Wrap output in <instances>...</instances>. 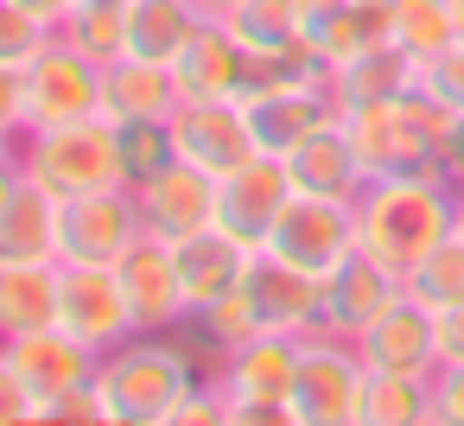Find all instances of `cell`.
I'll list each match as a JSON object with an SVG mask.
<instances>
[{
	"mask_svg": "<svg viewBox=\"0 0 464 426\" xmlns=\"http://www.w3.org/2000/svg\"><path fill=\"white\" fill-rule=\"evenodd\" d=\"M407 293L413 299H426L432 312H445V305H464V236L451 229L413 274H407Z\"/></svg>",
	"mask_w": 464,
	"mask_h": 426,
	"instance_id": "836d02e7",
	"label": "cell"
},
{
	"mask_svg": "<svg viewBox=\"0 0 464 426\" xmlns=\"http://www.w3.org/2000/svg\"><path fill=\"white\" fill-rule=\"evenodd\" d=\"M58 324V261H0V337Z\"/></svg>",
	"mask_w": 464,
	"mask_h": 426,
	"instance_id": "484cf974",
	"label": "cell"
},
{
	"mask_svg": "<svg viewBox=\"0 0 464 426\" xmlns=\"http://www.w3.org/2000/svg\"><path fill=\"white\" fill-rule=\"evenodd\" d=\"M115 153H121V179H128V185L153 179L160 166L179 160V147H172V121H115Z\"/></svg>",
	"mask_w": 464,
	"mask_h": 426,
	"instance_id": "e575fe53",
	"label": "cell"
},
{
	"mask_svg": "<svg viewBox=\"0 0 464 426\" xmlns=\"http://www.w3.org/2000/svg\"><path fill=\"white\" fill-rule=\"evenodd\" d=\"M58 39L77 45L90 64H115L128 58V7H102V0H77V7L58 20Z\"/></svg>",
	"mask_w": 464,
	"mask_h": 426,
	"instance_id": "1f68e13d",
	"label": "cell"
},
{
	"mask_svg": "<svg viewBox=\"0 0 464 426\" xmlns=\"http://www.w3.org/2000/svg\"><path fill=\"white\" fill-rule=\"evenodd\" d=\"M20 166H26V179L45 185L52 198H83V191L128 185V179H121L115 121H109V115L58 121V128H26V134H20Z\"/></svg>",
	"mask_w": 464,
	"mask_h": 426,
	"instance_id": "277c9868",
	"label": "cell"
},
{
	"mask_svg": "<svg viewBox=\"0 0 464 426\" xmlns=\"http://www.w3.org/2000/svg\"><path fill=\"white\" fill-rule=\"evenodd\" d=\"M369 369H394V375H432L439 369V312L426 299H413L407 286L394 293V305L356 337Z\"/></svg>",
	"mask_w": 464,
	"mask_h": 426,
	"instance_id": "5bb4252c",
	"label": "cell"
},
{
	"mask_svg": "<svg viewBox=\"0 0 464 426\" xmlns=\"http://www.w3.org/2000/svg\"><path fill=\"white\" fill-rule=\"evenodd\" d=\"M134 204H140V223H147L153 236L179 242V236L217 223V179L198 172L191 160H172V166H160L153 179L134 185Z\"/></svg>",
	"mask_w": 464,
	"mask_h": 426,
	"instance_id": "ac0fdd59",
	"label": "cell"
},
{
	"mask_svg": "<svg viewBox=\"0 0 464 426\" xmlns=\"http://www.w3.org/2000/svg\"><path fill=\"white\" fill-rule=\"evenodd\" d=\"M52 39V26L45 20H33L20 0H0V64H14V71H26L33 64V52Z\"/></svg>",
	"mask_w": 464,
	"mask_h": 426,
	"instance_id": "d590c367",
	"label": "cell"
},
{
	"mask_svg": "<svg viewBox=\"0 0 464 426\" xmlns=\"http://www.w3.org/2000/svg\"><path fill=\"white\" fill-rule=\"evenodd\" d=\"M198 7H204V14L217 20V14H229V7H236V0H198Z\"/></svg>",
	"mask_w": 464,
	"mask_h": 426,
	"instance_id": "f6af8a7d",
	"label": "cell"
},
{
	"mask_svg": "<svg viewBox=\"0 0 464 426\" xmlns=\"http://www.w3.org/2000/svg\"><path fill=\"white\" fill-rule=\"evenodd\" d=\"M179 77L172 64H147V58H115L102 71V115L109 121H172L179 109Z\"/></svg>",
	"mask_w": 464,
	"mask_h": 426,
	"instance_id": "603a6c76",
	"label": "cell"
},
{
	"mask_svg": "<svg viewBox=\"0 0 464 426\" xmlns=\"http://www.w3.org/2000/svg\"><path fill=\"white\" fill-rule=\"evenodd\" d=\"M26 185V166H20V147H7V140H0V210H7L14 204V191Z\"/></svg>",
	"mask_w": 464,
	"mask_h": 426,
	"instance_id": "7bdbcfd3",
	"label": "cell"
},
{
	"mask_svg": "<svg viewBox=\"0 0 464 426\" xmlns=\"http://www.w3.org/2000/svg\"><path fill=\"white\" fill-rule=\"evenodd\" d=\"M439 363H464V305L439 312Z\"/></svg>",
	"mask_w": 464,
	"mask_h": 426,
	"instance_id": "60d3db41",
	"label": "cell"
},
{
	"mask_svg": "<svg viewBox=\"0 0 464 426\" xmlns=\"http://www.w3.org/2000/svg\"><path fill=\"white\" fill-rule=\"evenodd\" d=\"M172 77H179V96L185 102H236V96H248L255 58H248V45L223 20H204L198 39L172 58Z\"/></svg>",
	"mask_w": 464,
	"mask_h": 426,
	"instance_id": "e0dca14e",
	"label": "cell"
},
{
	"mask_svg": "<svg viewBox=\"0 0 464 426\" xmlns=\"http://www.w3.org/2000/svg\"><path fill=\"white\" fill-rule=\"evenodd\" d=\"M204 375L210 369L191 356V344H179V331H134L128 344L102 350L96 401L109 426H166Z\"/></svg>",
	"mask_w": 464,
	"mask_h": 426,
	"instance_id": "7a4b0ae2",
	"label": "cell"
},
{
	"mask_svg": "<svg viewBox=\"0 0 464 426\" xmlns=\"http://www.w3.org/2000/svg\"><path fill=\"white\" fill-rule=\"evenodd\" d=\"M369 363L350 337L312 331L299 344V382H293V426H356L362 413Z\"/></svg>",
	"mask_w": 464,
	"mask_h": 426,
	"instance_id": "8992f818",
	"label": "cell"
},
{
	"mask_svg": "<svg viewBox=\"0 0 464 426\" xmlns=\"http://www.w3.org/2000/svg\"><path fill=\"white\" fill-rule=\"evenodd\" d=\"M102 7H128V0H102Z\"/></svg>",
	"mask_w": 464,
	"mask_h": 426,
	"instance_id": "c3c4849f",
	"label": "cell"
},
{
	"mask_svg": "<svg viewBox=\"0 0 464 426\" xmlns=\"http://www.w3.org/2000/svg\"><path fill=\"white\" fill-rule=\"evenodd\" d=\"M451 20H458V33H464V0H451Z\"/></svg>",
	"mask_w": 464,
	"mask_h": 426,
	"instance_id": "7dc6e473",
	"label": "cell"
},
{
	"mask_svg": "<svg viewBox=\"0 0 464 426\" xmlns=\"http://www.w3.org/2000/svg\"><path fill=\"white\" fill-rule=\"evenodd\" d=\"M20 7H26V14H33V20H45V26H52V33H58V20H64V14H71V7H77V0H20Z\"/></svg>",
	"mask_w": 464,
	"mask_h": 426,
	"instance_id": "ee69618b",
	"label": "cell"
},
{
	"mask_svg": "<svg viewBox=\"0 0 464 426\" xmlns=\"http://www.w3.org/2000/svg\"><path fill=\"white\" fill-rule=\"evenodd\" d=\"M331 90H337L343 115H350V109H375V102H394V96L420 90V64H413L394 39H382V45L343 58V64L331 71Z\"/></svg>",
	"mask_w": 464,
	"mask_h": 426,
	"instance_id": "cb8c5ba5",
	"label": "cell"
},
{
	"mask_svg": "<svg viewBox=\"0 0 464 426\" xmlns=\"http://www.w3.org/2000/svg\"><path fill=\"white\" fill-rule=\"evenodd\" d=\"M293 204V172L274 153H255L248 166H236L229 179H217V223L242 242V248H267L280 210Z\"/></svg>",
	"mask_w": 464,
	"mask_h": 426,
	"instance_id": "7c38bea8",
	"label": "cell"
},
{
	"mask_svg": "<svg viewBox=\"0 0 464 426\" xmlns=\"http://www.w3.org/2000/svg\"><path fill=\"white\" fill-rule=\"evenodd\" d=\"M242 286H248V299H255L261 331H280V337H312V331H318V299H324V280H318V274H299L293 261L255 248Z\"/></svg>",
	"mask_w": 464,
	"mask_h": 426,
	"instance_id": "2e32d148",
	"label": "cell"
},
{
	"mask_svg": "<svg viewBox=\"0 0 464 426\" xmlns=\"http://www.w3.org/2000/svg\"><path fill=\"white\" fill-rule=\"evenodd\" d=\"M356 426H432V375H394V369H369Z\"/></svg>",
	"mask_w": 464,
	"mask_h": 426,
	"instance_id": "83f0119b",
	"label": "cell"
},
{
	"mask_svg": "<svg viewBox=\"0 0 464 426\" xmlns=\"http://www.w3.org/2000/svg\"><path fill=\"white\" fill-rule=\"evenodd\" d=\"M20 134H26V77L14 64H0V140L20 147Z\"/></svg>",
	"mask_w": 464,
	"mask_h": 426,
	"instance_id": "ab89813d",
	"label": "cell"
},
{
	"mask_svg": "<svg viewBox=\"0 0 464 426\" xmlns=\"http://www.w3.org/2000/svg\"><path fill=\"white\" fill-rule=\"evenodd\" d=\"M445 121L451 109H439L426 90H407L394 102H375V109H350L343 128L369 166V179H394V172H439V147H445Z\"/></svg>",
	"mask_w": 464,
	"mask_h": 426,
	"instance_id": "3957f363",
	"label": "cell"
},
{
	"mask_svg": "<svg viewBox=\"0 0 464 426\" xmlns=\"http://www.w3.org/2000/svg\"><path fill=\"white\" fill-rule=\"evenodd\" d=\"M210 14L198 0H128V58H147V64H172L198 26Z\"/></svg>",
	"mask_w": 464,
	"mask_h": 426,
	"instance_id": "d4e9b609",
	"label": "cell"
},
{
	"mask_svg": "<svg viewBox=\"0 0 464 426\" xmlns=\"http://www.w3.org/2000/svg\"><path fill=\"white\" fill-rule=\"evenodd\" d=\"M172 147H179V160H191L210 179H229L236 166H248L261 153L255 128L242 115V96L236 102H179L172 109Z\"/></svg>",
	"mask_w": 464,
	"mask_h": 426,
	"instance_id": "4fadbf2b",
	"label": "cell"
},
{
	"mask_svg": "<svg viewBox=\"0 0 464 426\" xmlns=\"http://www.w3.org/2000/svg\"><path fill=\"white\" fill-rule=\"evenodd\" d=\"M432 426H464V363L432 369Z\"/></svg>",
	"mask_w": 464,
	"mask_h": 426,
	"instance_id": "f35d334b",
	"label": "cell"
},
{
	"mask_svg": "<svg viewBox=\"0 0 464 426\" xmlns=\"http://www.w3.org/2000/svg\"><path fill=\"white\" fill-rule=\"evenodd\" d=\"M172 255H179V293H185V318H191V312H204V305H217L223 293L242 286L255 248H242L223 223H204V229L179 236Z\"/></svg>",
	"mask_w": 464,
	"mask_h": 426,
	"instance_id": "44dd1931",
	"label": "cell"
},
{
	"mask_svg": "<svg viewBox=\"0 0 464 426\" xmlns=\"http://www.w3.org/2000/svg\"><path fill=\"white\" fill-rule=\"evenodd\" d=\"M242 45L248 58L261 52H280V45H299L305 39V20H299V0H236L229 14H217Z\"/></svg>",
	"mask_w": 464,
	"mask_h": 426,
	"instance_id": "4dcf8cb0",
	"label": "cell"
},
{
	"mask_svg": "<svg viewBox=\"0 0 464 426\" xmlns=\"http://www.w3.org/2000/svg\"><path fill=\"white\" fill-rule=\"evenodd\" d=\"M451 217H458V185L451 179H432V172L369 179L362 198H356V248L407 280L451 236Z\"/></svg>",
	"mask_w": 464,
	"mask_h": 426,
	"instance_id": "6da1fadb",
	"label": "cell"
},
{
	"mask_svg": "<svg viewBox=\"0 0 464 426\" xmlns=\"http://www.w3.org/2000/svg\"><path fill=\"white\" fill-rule=\"evenodd\" d=\"M58 324L77 331L96 356L115 350V344H128L140 324H134L121 267H102V261H58Z\"/></svg>",
	"mask_w": 464,
	"mask_h": 426,
	"instance_id": "30bf717a",
	"label": "cell"
},
{
	"mask_svg": "<svg viewBox=\"0 0 464 426\" xmlns=\"http://www.w3.org/2000/svg\"><path fill=\"white\" fill-rule=\"evenodd\" d=\"M147 236L134 185H109V191H83L58 204V261H102L115 267L134 242Z\"/></svg>",
	"mask_w": 464,
	"mask_h": 426,
	"instance_id": "8fae6325",
	"label": "cell"
},
{
	"mask_svg": "<svg viewBox=\"0 0 464 426\" xmlns=\"http://www.w3.org/2000/svg\"><path fill=\"white\" fill-rule=\"evenodd\" d=\"M439 172H445L451 185H464V115H451V121H445V147H439Z\"/></svg>",
	"mask_w": 464,
	"mask_h": 426,
	"instance_id": "b9f144b4",
	"label": "cell"
},
{
	"mask_svg": "<svg viewBox=\"0 0 464 426\" xmlns=\"http://www.w3.org/2000/svg\"><path fill=\"white\" fill-rule=\"evenodd\" d=\"M242 115L255 128V147L286 160L293 147H305L318 128L343 121V102L331 90V77H286V83H255L242 96Z\"/></svg>",
	"mask_w": 464,
	"mask_h": 426,
	"instance_id": "52a82bcc",
	"label": "cell"
},
{
	"mask_svg": "<svg viewBox=\"0 0 464 426\" xmlns=\"http://www.w3.org/2000/svg\"><path fill=\"white\" fill-rule=\"evenodd\" d=\"M20 77H26V128H58V121L102 115V64H90L58 33L33 52V64Z\"/></svg>",
	"mask_w": 464,
	"mask_h": 426,
	"instance_id": "9c48e42d",
	"label": "cell"
},
{
	"mask_svg": "<svg viewBox=\"0 0 464 426\" xmlns=\"http://www.w3.org/2000/svg\"><path fill=\"white\" fill-rule=\"evenodd\" d=\"M299 344L305 337H280V331H255L248 344L223 350L210 363L229 420H267V426H293V382H299Z\"/></svg>",
	"mask_w": 464,
	"mask_h": 426,
	"instance_id": "5b68a950",
	"label": "cell"
},
{
	"mask_svg": "<svg viewBox=\"0 0 464 426\" xmlns=\"http://www.w3.org/2000/svg\"><path fill=\"white\" fill-rule=\"evenodd\" d=\"M185 331L210 350V363L223 356V350H236V344H248L255 331H261V318H255V299H248V286H236V293H223L217 305H204V312H191L185 318Z\"/></svg>",
	"mask_w": 464,
	"mask_h": 426,
	"instance_id": "d6a6232c",
	"label": "cell"
},
{
	"mask_svg": "<svg viewBox=\"0 0 464 426\" xmlns=\"http://www.w3.org/2000/svg\"><path fill=\"white\" fill-rule=\"evenodd\" d=\"M267 255H280V261H293L299 274H318V280L337 274L356 255V204L293 191V204L280 210V223L267 236Z\"/></svg>",
	"mask_w": 464,
	"mask_h": 426,
	"instance_id": "ba28073f",
	"label": "cell"
},
{
	"mask_svg": "<svg viewBox=\"0 0 464 426\" xmlns=\"http://www.w3.org/2000/svg\"><path fill=\"white\" fill-rule=\"evenodd\" d=\"M382 39H394V33H388V0H343V7L312 33V45H318V58H324V71H337L343 58H356V52L382 45Z\"/></svg>",
	"mask_w": 464,
	"mask_h": 426,
	"instance_id": "f1b7e54d",
	"label": "cell"
},
{
	"mask_svg": "<svg viewBox=\"0 0 464 426\" xmlns=\"http://www.w3.org/2000/svg\"><path fill=\"white\" fill-rule=\"evenodd\" d=\"M407 280L401 274H388L382 261H369L362 248L337 267V274H324V299H318V331H331V337H362L388 305H394V293H401Z\"/></svg>",
	"mask_w": 464,
	"mask_h": 426,
	"instance_id": "d6986e66",
	"label": "cell"
},
{
	"mask_svg": "<svg viewBox=\"0 0 464 426\" xmlns=\"http://www.w3.org/2000/svg\"><path fill=\"white\" fill-rule=\"evenodd\" d=\"M388 33L413 64L439 58L451 39H464L458 20H451V0H388Z\"/></svg>",
	"mask_w": 464,
	"mask_h": 426,
	"instance_id": "f546056e",
	"label": "cell"
},
{
	"mask_svg": "<svg viewBox=\"0 0 464 426\" xmlns=\"http://www.w3.org/2000/svg\"><path fill=\"white\" fill-rule=\"evenodd\" d=\"M451 229L464 236V185H458V217H451Z\"/></svg>",
	"mask_w": 464,
	"mask_h": 426,
	"instance_id": "bcb514c9",
	"label": "cell"
},
{
	"mask_svg": "<svg viewBox=\"0 0 464 426\" xmlns=\"http://www.w3.org/2000/svg\"><path fill=\"white\" fill-rule=\"evenodd\" d=\"M7 344V356H14V369L33 382V394L52 407V401H64V394H77V388H90L96 382V350L77 337V331H64V324H39V331H20V337H0Z\"/></svg>",
	"mask_w": 464,
	"mask_h": 426,
	"instance_id": "9a60e30c",
	"label": "cell"
},
{
	"mask_svg": "<svg viewBox=\"0 0 464 426\" xmlns=\"http://www.w3.org/2000/svg\"><path fill=\"white\" fill-rule=\"evenodd\" d=\"M33 420H45V401L33 394V382L14 369L7 344H0V426H33Z\"/></svg>",
	"mask_w": 464,
	"mask_h": 426,
	"instance_id": "74e56055",
	"label": "cell"
},
{
	"mask_svg": "<svg viewBox=\"0 0 464 426\" xmlns=\"http://www.w3.org/2000/svg\"><path fill=\"white\" fill-rule=\"evenodd\" d=\"M58 204L45 185H20L0 210V261H58Z\"/></svg>",
	"mask_w": 464,
	"mask_h": 426,
	"instance_id": "4316f807",
	"label": "cell"
},
{
	"mask_svg": "<svg viewBox=\"0 0 464 426\" xmlns=\"http://www.w3.org/2000/svg\"><path fill=\"white\" fill-rule=\"evenodd\" d=\"M121 286H128V305H134V324L140 331H185V293H179V255L166 236H140L121 261Z\"/></svg>",
	"mask_w": 464,
	"mask_h": 426,
	"instance_id": "ffe728a7",
	"label": "cell"
},
{
	"mask_svg": "<svg viewBox=\"0 0 464 426\" xmlns=\"http://www.w3.org/2000/svg\"><path fill=\"white\" fill-rule=\"evenodd\" d=\"M286 172H293V191H312V198H362V185H369V166H362V153H356V140H350V128L343 121H331V128H318L305 147H293L286 153Z\"/></svg>",
	"mask_w": 464,
	"mask_h": 426,
	"instance_id": "7402d4cb",
	"label": "cell"
},
{
	"mask_svg": "<svg viewBox=\"0 0 464 426\" xmlns=\"http://www.w3.org/2000/svg\"><path fill=\"white\" fill-rule=\"evenodd\" d=\"M420 90H426L439 109L464 115V39H451L439 58H426V64H420Z\"/></svg>",
	"mask_w": 464,
	"mask_h": 426,
	"instance_id": "8d00e7d4",
	"label": "cell"
}]
</instances>
